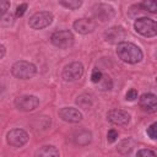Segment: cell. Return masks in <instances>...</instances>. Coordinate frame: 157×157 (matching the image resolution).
<instances>
[{
  "instance_id": "cell-3",
  "label": "cell",
  "mask_w": 157,
  "mask_h": 157,
  "mask_svg": "<svg viewBox=\"0 0 157 157\" xmlns=\"http://www.w3.org/2000/svg\"><path fill=\"white\" fill-rule=\"evenodd\" d=\"M135 31L147 38L156 37L157 36V22L148 17H140L134 23Z\"/></svg>"
},
{
  "instance_id": "cell-24",
  "label": "cell",
  "mask_w": 157,
  "mask_h": 157,
  "mask_svg": "<svg viewBox=\"0 0 157 157\" xmlns=\"http://www.w3.org/2000/svg\"><path fill=\"white\" fill-rule=\"evenodd\" d=\"M125 98H126L128 101H135V99L137 98V91H136L135 88L129 90V91L126 92V94H125Z\"/></svg>"
},
{
  "instance_id": "cell-20",
  "label": "cell",
  "mask_w": 157,
  "mask_h": 157,
  "mask_svg": "<svg viewBox=\"0 0 157 157\" xmlns=\"http://www.w3.org/2000/svg\"><path fill=\"white\" fill-rule=\"evenodd\" d=\"M99 82H102V85H101V90H103V91L110 90V88H112V86H113L112 80H110V77H109L108 75L103 76V77H102V80H101Z\"/></svg>"
},
{
  "instance_id": "cell-11",
  "label": "cell",
  "mask_w": 157,
  "mask_h": 157,
  "mask_svg": "<svg viewBox=\"0 0 157 157\" xmlns=\"http://www.w3.org/2000/svg\"><path fill=\"white\" fill-rule=\"evenodd\" d=\"M107 119L115 125H126L130 121V115L128 112L121 109H112L107 114Z\"/></svg>"
},
{
  "instance_id": "cell-1",
  "label": "cell",
  "mask_w": 157,
  "mask_h": 157,
  "mask_svg": "<svg viewBox=\"0 0 157 157\" xmlns=\"http://www.w3.org/2000/svg\"><path fill=\"white\" fill-rule=\"evenodd\" d=\"M117 55L119 59L128 64H136L142 60V52L141 49L130 42H120L117 45Z\"/></svg>"
},
{
  "instance_id": "cell-7",
  "label": "cell",
  "mask_w": 157,
  "mask_h": 157,
  "mask_svg": "<svg viewBox=\"0 0 157 157\" xmlns=\"http://www.w3.org/2000/svg\"><path fill=\"white\" fill-rule=\"evenodd\" d=\"M6 141L12 147H22L28 141V134L22 129H12L7 132Z\"/></svg>"
},
{
  "instance_id": "cell-17",
  "label": "cell",
  "mask_w": 157,
  "mask_h": 157,
  "mask_svg": "<svg viewBox=\"0 0 157 157\" xmlns=\"http://www.w3.org/2000/svg\"><path fill=\"white\" fill-rule=\"evenodd\" d=\"M140 6L152 13H157V0H142Z\"/></svg>"
},
{
  "instance_id": "cell-13",
  "label": "cell",
  "mask_w": 157,
  "mask_h": 157,
  "mask_svg": "<svg viewBox=\"0 0 157 157\" xmlns=\"http://www.w3.org/2000/svg\"><path fill=\"white\" fill-rule=\"evenodd\" d=\"M96 28V22L91 18H78L74 22V29L81 34H88Z\"/></svg>"
},
{
  "instance_id": "cell-27",
  "label": "cell",
  "mask_w": 157,
  "mask_h": 157,
  "mask_svg": "<svg viewBox=\"0 0 157 157\" xmlns=\"http://www.w3.org/2000/svg\"><path fill=\"white\" fill-rule=\"evenodd\" d=\"M137 156H156V152H153V151H151V150H139L137 151V153H136Z\"/></svg>"
},
{
  "instance_id": "cell-15",
  "label": "cell",
  "mask_w": 157,
  "mask_h": 157,
  "mask_svg": "<svg viewBox=\"0 0 157 157\" xmlns=\"http://www.w3.org/2000/svg\"><path fill=\"white\" fill-rule=\"evenodd\" d=\"M91 132L90 131H86V130H83V131H80L77 135H76V137H75V142L77 144V145H87V144H90V141H91Z\"/></svg>"
},
{
  "instance_id": "cell-29",
  "label": "cell",
  "mask_w": 157,
  "mask_h": 157,
  "mask_svg": "<svg viewBox=\"0 0 157 157\" xmlns=\"http://www.w3.org/2000/svg\"><path fill=\"white\" fill-rule=\"evenodd\" d=\"M156 81H157V78H156Z\"/></svg>"
},
{
  "instance_id": "cell-16",
  "label": "cell",
  "mask_w": 157,
  "mask_h": 157,
  "mask_svg": "<svg viewBox=\"0 0 157 157\" xmlns=\"http://www.w3.org/2000/svg\"><path fill=\"white\" fill-rule=\"evenodd\" d=\"M36 156H59V151L55 146H43L36 152Z\"/></svg>"
},
{
  "instance_id": "cell-19",
  "label": "cell",
  "mask_w": 157,
  "mask_h": 157,
  "mask_svg": "<svg viewBox=\"0 0 157 157\" xmlns=\"http://www.w3.org/2000/svg\"><path fill=\"white\" fill-rule=\"evenodd\" d=\"M59 1H60V4H61L63 6H65L66 9L76 10V9H78V7H81L83 0H59Z\"/></svg>"
},
{
  "instance_id": "cell-8",
  "label": "cell",
  "mask_w": 157,
  "mask_h": 157,
  "mask_svg": "<svg viewBox=\"0 0 157 157\" xmlns=\"http://www.w3.org/2000/svg\"><path fill=\"white\" fill-rule=\"evenodd\" d=\"M61 75L65 81H76L83 75V65L78 61L70 63L64 67Z\"/></svg>"
},
{
  "instance_id": "cell-5",
  "label": "cell",
  "mask_w": 157,
  "mask_h": 157,
  "mask_svg": "<svg viewBox=\"0 0 157 157\" xmlns=\"http://www.w3.org/2000/svg\"><path fill=\"white\" fill-rule=\"evenodd\" d=\"M53 22V13L49 11L36 12L28 21V25L33 29H42L48 27Z\"/></svg>"
},
{
  "instance_id": "cell-28",
  "label": "cell",
  "mask_w": 157,
  "mask_h": 157,
  "mask_svg": "<svg viewBox=\"0 0 157 157\" xmlns=\"http://www.w3.org/2000/svg\"><path fill=\"white\" fill-rule=\"evenodd\" d=\"M5 52H6V49H5V45H2V44H1V55H0V58H1V59L5 56Z\"/></svg>"
},
{
  "instance_id": "cell-12",
  "label": "cell",
  "mask_w": 157,
  "mask_h": 157,
  "mask_svg": "<svg viewBox=\"0 0 157 157\" xmlns=\"http://www.w3.org/2000/svg\"><path fill=\"white\" fill-rule=\"evenodd\" d=\"M59 117L67 123H78L82 120V113L78 109L71 108V107L61 108L59 110Z\"/></svg>"
},
{
  "instance_id": "cell-9",
  "label": "cell",
  "mask_w": 157,
  "mask_h": 157,
  "mask_svg": "<svg viewBox=\"0 0 157 157\" xmlns=\"http://www.w3.org/2000/svg\"><path fill=\"white\" fill-rule=\"evenodd\" d=\"M92 10H93L92 11L93 12V16L97 20L102 21V22H105V21L112 20L114 17V15H115L114 9L110 5H108V4H98Z\"/></svg>"
},
{
  "instance_id": "cell-25",
  "label": "cell",
  "mask_w": 157,
  "mask_h": 157,
  "mask_svg": "<svg viewBox=\"0 0 157 157\" xmlns=\"http://www.w3.org/2000/svg\"><path fill=\"white\" fill-rule=\"evenodd\" d=\"M10 9V2L7 0H0V10H1V15H5L7 12V10Z\"/></svg>"
},
{
  "instance_id": "cell-14",
  "label": "cell",
  "mask_w": 157,
  "mask_h": 157,
  "mask_svg": "<svg viewBox=\"0 0 157 157\" xmlns=\"http://www.w3.org/2000/svg\"><path fill=\"white\" fill-rule=\"evenodd\" d=\"M104 38L109 43H120L124 38V31L121 27H113L104 33Z\"/></svg>"
},
{
  "instance_id": "cell-21",
  "label": "cell",
  "mask_w": 157,
  "mask_h": 157,
  "mask_svg": "<svg viewBox=\"0 0 157 157\" xmlns=\"http://www.w3.org/2000/svg\"><path fill=\"white\" fill-rule=\"evenodd\" d=\"M146 132H147V135H148L151 139L156 140V139H157V123H153V124H151V125L147 128Z\"/></svg>"
},
{
  "instance_id": "cell-10",
  "label": "cell",
  "mask_w": 157,
  "mask_h": 157,
  "mask_svg": "<svg viewBox=\"0 0 157 157\" xmlns=\"http://www.w3.org/2000/svg\"><path fill=\"white\" fill-rule=\"evenodd\" d=\"M139 104L140 107L147 112V113H156L157 112V96L153 93H144L139 98Z\"/></svg>"
},
{
  "instance_id": "cell-18",
  "label": "cell",
  "mask_w": 157,
  "mask_h": 157,
  "mask_svg": "<svg viewBox=\"0 0 157 157\" xmlns=\"http://www.w3.org/2000/svg\"><path fill=\"white\" fill-rule=\"evenodd\" d=\"M76 103H77L81 108L87 109L88 107H91V105H92V98H91V96H90V94H81L80 97H77Z\"/></svg>"
},
{
  "instance_id": "cell-23",
  "label": "cell",
  "mask_w": 157,
  "mask_h": 157,
  "mask_svg": "<svg viewBox=\"0 0 157 157\" xmlns=\"http://www.w3.org/2000/svg\"><path fill=\"white\" fill-rule=\"evenodd\" d=\"M117 139H118V131L114 130V129H110V130L107 132V141L112 144V142L117 141Z\"/></svg>"
},
{
  "instance_id": "cell-22",
  "label": "cell",
  "mask_w": 157,
  "mask_h": 157,
  "mask_svg": "<svg viewBox=\"0 0 157 157\" xmlns=\"http://www.w3.org/2000/svg\"><path fill=\"white\" fill-rule=\"evenodd\" d=\"M102 77H103L102 71H101V70H98V69H93L92 75H91V80H92V82L98 83V82L102 80Z\"/></svg>"
},
{
  "instance_id": "cell-26",
  "label": "cell",
  "mask_w": 157,
  "mask_h": 157,
  "mask_svg": "<svg viewBox=\"0 0 157 157\" xmlns=\"http://www.w3.org/2000/svg\"><path fill=\"white\" fill-rule=\"evenodd\" d=\"M26 10H27V4H21V5H18L17 9H16V16H17V17L23 16V13L26 12Z\"/></svg>"
},
{
  "instance_id": "cell-6",
  "label": "cell",
  "mask_w": 157,
  "mask_h": 157,
  "mask_svg": "<svg viewBox=\"0 0 157 157\" xmlns=\"http://www.w3.org/2000/svg\"><path fill=\"white\" fill-rule=\"evenodd\" d=\"M39 104V98L32 94H23L18 96L15 99V107L22 112H32Z\"/></svg>"
},
{
  "instance_id": "cell-4",
  "label": "cell",
  "mask_w": 157,
  "mask_h": 157,
  "mask_svg": "<svg viewBox=\"0 0 157 157\" xmlns=\"http://www.w3.org/2000/svg\"><path fill=\"white\" fill-rule=\"evenodd\" d=\"M74 34L69 29H63V31H56L52 34L50 40L52 43L60 48V49H67L74 44Z\"/></svg>"
},
{
  "instance_id": "cell-2",
  "label": "cell",
  "mask_w": 157,
  "mask_h": 157,
  "mask_svg": "<svg viewBox=\"0 0 157 157\" xmlns=\"http://www.w3.org/2000/svg\"><path fill=\"white\" fill-rule=\"evenodd\" d=\"M37 67L34 64L26 61V60H18L16 61L11 67V74L20 80H27L36 75Z\"/></svg>"
}]
</instances>
